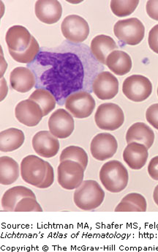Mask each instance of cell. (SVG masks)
<instances>
[{"instance_id": "cell-5", "label": "cell", "mask_w": 158, "mask_h": 252, "mask_svg": "<svg viewBox=\"0 0 158 252\" xmlns=\"http://www.w3.org/2000/svg\"><path fill=\"white\" fill-rule=\"evenodd\" d=\"M96 125L104 130H115L125 122V115L120 106L113 103L100 105L95 115Z\"/></svg>"}, {"instance_id": "cell-26", "label": "cell", "mask_w": 158, "mask_h": 252, "mask_svg": "<svg viewBox=\"0 0 158 252\" xmlns=\"http://www.w3.org/2000/svg\"><path fill=\"white\" fill-rule=\"evenodd\" d=\"M147 209L145 197L138 193H130L116 207L115 212H146Z\"/></svg>"}, {"instance_id": "cell-11", "label": "cell", "mask_w": 158, "mask_h": 252, "mask_svg": "<svg viewBox=\"0 0 158 252\" xmlns=\"http://www.w3.org/2000/svg\"><path fill=\"white\" fill-rule=\"evenodd\" d=\"M118 148L117 139L111 133H100L96 135L91 142L90 151L96 160L103 161L115 155Z\"/></svg>"}, {"instance_id": "cell-19", "label": "cell", "mask_w": 158, "mask_h": 252, "mask_svg": "<svg viewBox=\"0 0 158 252\" xmlns=\"http://www.w3.org/2000/svg\"><path fill=\"white\" fill-rule=\"evenodd\" d=\"M11 88L22 94L31 91L36 83L35 76L31 70L25 67H17L10 75Z\"/></svg>"}, {"instance_id": "cell-15", "label": "cell", "mask_w": 158, "mask_h": 252, "mask_svg": "<svg viewBox=\"0 0 158 252\" xmlns=\"http://www.w3.org/2000/svg\"><path fill=\"white\" fill-rule=\"evenodd\" d=\"M32 147L37 155L49 158L57 156L60 145L58 139L50 131L41 130L33 136Z\"/></svg>"}, {"instance_id": "cell-25", "label": "cell", "mask_w": 158, "mask_h": 252, "mask_svg": "<svg viewBox=\"0 0 158 252\" xmlns=\"http://www.w3.org/2000/svg\"><path fill=\"white\" fill-rule=\"evenodd\" d=\"M21 174L19 163L9 157L0 158V184L9 186L14 184Z\"/></svg>"}, {"instance_id": "cell-32", "label": "cell", "mask_w": 158, "mask_h": 252, "mask_svg": "<svg viewBox=\"0 0 158 252\" xmlns=\"http://www.w3.org/2000/svg\"><path fill=\"white\" fill-rule=\"evenodd\" d=\"M147 122L158 130V103L151 105L146 112Z\"/></svg>"}, {"instance_id": "cell-33", "label": "cell", "mask_w": 158, "mask_h": 252, "mask_svg": "<svg viewBox=\"0 0 158 252\" xmlns=\"http://www.w3.org/2000/svg\"><path fill=\"white\" fill-rule=\"evenodd\" d=\"M46 166H47V170H46V176L43 182L37 186V188L44 189L49 188L52 187L54 182V172L52 165L46 162Z\"/></svg>"}, {"instance_id": "cell-2", "label": "cell", "mask_w": 158, "mask_h": 252, "mask_svg": "<svg viewBox=\"0 0 158 252\" xmlns=\"http://www.w3.org/2000/svg\"><path fill=\"white\" fill-rule=\"evenodd\" d=\"M100 182L107 190L120 193L127 187L129 181L127 169L118 160L106 162L100 171Z\"/></svg>"}, {"instance_id": "cell-13", "label": "cell", "mask_w": 158, "mask_h": 252, "mask_svg": "<svg viewBox=\"0 0 158 252\" xmlns=\"http://www.w3.org/2000/svg\"><path fill=\"white\" fill-rule=\"evenodd\" d=\"M15 115L19 123L28 127L38 125L44 117L40 105L30 99L22 100L16 105Z\"/></svg>"}, {"instance_id": "cell-29", "label": "cell", "mask_w": 158, "mask_h": 252, "mask_svg": "<svg viewBox=\"0 0 158 252\" xmlns=\"http://www.w3.org/2000/svg\"><path fill=\"white\" fill-rule=\"evenodd\" d=\"M67 160L78 162L84 169L88 165V155L82 148L78 146H69L63 150L60 155V162Z\"/></svg>"}, {"instance_id": "cell-6", "label": "cell", "mask_w": 158, "mask_h": 252, "mask_svg": "<svg viewBox=\"0 0 158 252\" xmlns=\"http://www.w3.org/2000/svg\"><path fill=\"white\" fill-rule=\"evenodd\" d=\"M84 170L78 162L70 160L60 162L57 168V181L62 188L76 190L83 183Z\"/></svg>"}, {"instance_id": "cell-14", "label": "cell", "mask_w": 158, "mask_h": 252, "mask_svg": "<svg viewBox=\"0 0 158 252\" xmlns=\"http://www.w3.org/2000/svg\"><path fill=\"white\" fill-rule=\"evenodd\" d=\"M93 90L95 94L100 100L114 98L119 93L118 79L110 72H101L95 78Z\"/></svg>"}, {"instance_id": "cell-12", "label": "cell", "mask_w": 158, "mask_h": 252, "mask_svg": "<svg viewBox=\"0 0 158 252\" xmlns=\"http://www.w3.org/2000/svg\"><path fill=\"white\" fill-rule=\"evenodd\" d=\"M49 131L55 137L66 139L74 130V119L65 109H59L51 115L49 120Z\"/></svg>"}, {"instance_id": "cell-34", "label": "cell", "mask_w": 158, "mask_h": 252, "mask_svg": "<svg viewBox=\"0 0 158 252\" xmlns=\"http://www.w3.org/2000/svg\"><path fill=\"white\" fill-rule=\"evenodd\" d=\"M149 46L150 49L158 54V25H156L149 33Z\"/></svg>"}, {"instance_id": "cell-3", "label": "cell", "mask_w": 158, "mask_h": 252, "mask_svg": "<svg viewBox=\"0 0 158 252\" xmlns=\"http://www.w3.org/2000/svg\"><path fill=\"white\" fill-rule=\"evenodd\" d=\"M105 192L95 181H83L73 195L75 205L83 211H93L99 208L105 199Z\"/></svg>"}, {"instance_id": "cell-39", "label": "cell", "mask_w": 158, "mask_h": 252, "mask_svg": "<svg viewBox=\"0 0 158 252\" xmlns=\"http://www.w3.org/2000/svg\"></svg>"}, {"instance_id": "cell-9", "label": "cell", "mask_w": 158, "mask_h": 252, "mask_svg": "<svg viewBox=\"0 0 158 252\" xmlns=\"http://www.w3.org/2000/svg\"><path fill=\"white\" fill-rule=\"evenodd\" d=\"M21 175L27 184L37 187L46 176V161L37 156H27L21 163Z\"/></svg>"}, {"instance_id": "cell-1", "label": "cell", "mask_w": 158, "mask_h": 252, "mask_svg": "<svg viewBox=\"0 0 158 252\" xmlns=\"http://www.w3.org/2000/svg\"><path fill=\"white\" fill-rule=\"evenodd\" d=\"M34 70L42 86L58 100L82 88L85 77L82 61L70 52H40L34 62Z\"/></svg>"}, {"instance_id": "cell-35", "label": "cell", "mask_w": 158, "mask_h": 252, "mask_svg": "<svg viewBox=\"0 0 158 252\" xmlns=\"http://www.w3.org/2000/svg\"><path fill=\"white\" fill-rule=\"evenodd\" d=\"M146 9L147 14L151 19L158 21V1L150 0L147 1Z\"/></svg>"}, {"instance_id": "cell-18", "label": "cell", "mask_w": 158, "mask_h": 252, "mask_svg": "<svg viewBox=\"0 0 158 252\" xmlns=\"http://www.w3.org/2000/svg\"><path fill=\"white\" fill-rule=\"evenodd\" d=\"M32 37V36L25 27L15 25L6 33V43L9 50L22 52L30 46Z\"/></svg>"}, {"instance_id": "cell-30", "label": "cell", "mask_w": 158, "mask_h": 252, "mask_svg": "<svg viewBox=\"0 0 158 252\" xmlns=\"http://www.w3.org/2000/svg\"><path fill=\"white\" fill-rule=\"evenodd\" d=\"M139 1L138 0H132V1H118V0H113L111 1V9L113 13L118 17H124L132 14Z\"/></svg>"}, {"instance_id": "cell-16", "label": "cell", "mask_w": 158, "mask_h": 252, "mask_svg": "<svg viewBox=\"0 0 158 252\" xmlns=\"http://www.w3.org/2000/svg\"><path fill=\"white\" fill-rule=\"evenodd\" d=\"M34 10L37 19L47 25L57 23L63 13L61 4L56 0H39L35 3Z\"/></svg>"}, {"instance_id": "cell-7", "label": "cell", "mask_w": 158, "mask_h": 252, "mask_svg": "<svg viewBox=\"0 0 158 252\" xmlns=\"http://www.w3.org/2000/svg\"><path fill=\"white\" fill-rule=\"evenodd\" d=\"M123 94L133 102L147 100L153 92V85L148 78L141 75H132L123 82Z\"/></svg>"}, {"instance_id": "cell-31", "label": "cell", "mask_w": 158, "mask_h": 252, "mask_svg": "<svg viewBox=\"0 0 158 252\" xmlns=\"http://www.w3.org/2000/svg\"><path fill=\"white\" fill-rule=\"evenodd\" d=\"M14 211L15 212H43V209L37 199L32 197H26L18 202Z\"/></svg>"}, {"instance_id": "cell-28", "label": "cell", "mask_w": 158, "mask_h": 252, "mask_svg": "<svg viewBox=\"0 0 158 252\" xmlns=\"http://www.w3.org/2000/svg\"><path fill=\"white\" fill-rule=\"evenodd\" d=\"M9 53L12 58L16 62L28 64V63L33 62L37 58V55L40 53V46H39L38 42L32 36L31 43L26 50L22 52L9 50Z\"/></svg>"}, {"instance_id": "cell-20", "label": "cell", "mask_w": 158, "mask_h": 252, "mask_svg": "<svg viewBox=\"0 0 158 252\" xmlns=\"http://www.w3.org/2000/svg\"><path fill=\"white\" fill-rule=\"evenodd\" d=\"M127 144L131 142L143 144L150 149L155 141V133L153 129L144 123H135L130 126L126 133Z\"/></svg>"}, {"instance_id": "cell-8", "label": "cell", "mask_w": 158, "mask_h": 252, "mask_svg": "<svg viewBox=\"0 0 158 252\" xmlns=\"http://www.w3.org/2000/svg\"><path fill=\"white\" fill-rule=\"evenodd\" d=\"M95 106L94 97L86 91L70 94L65 100V109L72 116L79 119L89 118L93 114Z\"/></svg>"}, {"instance_id": "cell-4", "label": "cell", "mask_w": 158, "mask_h": 252, "mask_svg": "<svg viewBox=\"0 0 158 252\" xmlns=\"http://www.w3.org/2000/svg\"><path fill=\"white\" fill-rule=\"evenodd\" d=\"M114 32L122 43L135 46L144 39L145 28L139 19L131 18L118 21L114 25Z\"/></svg>"}, {"instance_id": "cell-22", "label": "cell", "mask_w": 158, "mask_h": 252, "mask_svg": "<svg viewBox=\"0 0 158 252\" xmlns=\"http://www.w3.org/2000/svg\"><path fill=\"white\" fill-rule=\"evenodd\" d=\"M32 197L36 199L35 194L31 189L22 186L13 187L6 190L1 197V208L4 211H14L19 201L24 198Z\"/></svg>"}, {"instance_id": "cell-37", "label": "cell", "mask_w": 158, "mask_h": 252, "mask_svg": "<svg viewBox=\"0 0 158 252\" xmlns=\"http://www.w3.org/2000/svg\"><path fill=\"white\" fill-rule=\"evenodd\" d=\"M1 101H2L4 97L7 96V91H8L7 83L3 78H1Z\"/></svg>"}, {"instance_id": "cell-38", "label": "cell", "mask_w": 158, "mask_h": 252, "mask_svg": "<svg viewBox=\"0 0 158 252\" xmlns=\"http://www.w3.org/2000/svg\"><path fill=\"white\" fill-rule=\"evenodd\" d=\"M153 199L155 202L158 206V185L155 189L154 192H153Z\"/></svg>"}, {"instance_id": "cell-17", "label": "cell", "mask_w": 158, "mask_h": 252, "mask_svg": "<svg viewBox=\"0 0 158 252\" xmlns=\"http://www.w3.org/2000/svg\"><path fill=\"white\" fill-rule=\"evenodd\" d=\"M149 157L148 148L143 144L129 143L123 152V159L130 169L139 170L145 166Z\"/></svg>"}, {"instance_id": "cell-27", "label": "cell", "mask_w": 158, "mask_h": 252, "mask_svg": "<svg viewBox=\"0 0 158 252\" xmlns=\"http://www.w3.org/2000/svg\"><path fill=\"white\" fill-rule=\"evenodd\" d=\"M30 100L38 103L43 112V116H46L52 112L56 107L55 97L52 93L46 89H37L31 94Z\"/></svg>"}, {"instance_id": "cell-10", "label": "cell", "mask_w": 158, "mask_h": 252, "mask_svg": "<svg viewBox=\"0 0 158 252\" xmlns=\"http://www.w3.org/2000/svg\"><path fill=\"white\" fill-rule=\"evenodd\" d=\"M62 32L67 40L73 43H82L90 34V27L85 19L78 15H70L63 20Z\"/></svg>"}, {"instance_id": "cell-36", "label": "cell", "mask_w": 158, "mask_h": 252, "mask_svg": "<svg viewBox=\"0 0 158 252\" xmlns=\"http://www.w3.org/2000/svg\"><path fill=\"white\" fill-rule=\"evenodd\" d=\"M148 173L154 181H158V156L153 158L148 165Z\"/></svg>"}, {"instance_id": "cell-21", "label": "cell", "mask_w": 158, "mask_h": 252, "mask_svg": "<svg viewBox=\"0 0 158 252\" xmlns=\"http://www.w3.org/2000/svg\"><path fill=\"white\" fill-rule=\"evenodd\" d=\"M118 48L114 39L105 34L97 35L91 42V51L99 62L106 64L108 55Z\"/></svg>"}, {"instance_id": "cell-24", "label": "cell", "mask_w": 158, "mask_h": 252, "mask_svg": "<svg viewBox=\"0 0 158 252\" xmlns=\"http://www.w3.org/2000/svg\"><path fill=\"white\" fill-rule=\"evenodd\" d=\"M25 140L22 130L15 127L6 129L0 133V151L4 153L16 151L22 146Z\"/></svg>"}, {"instance_id": "cell-23", "label": "cell", "mask_w": 158, "mask_h": 252, "mask_svg": "<svg viewBox=\"0 0 158 252\" xmlns=\"http://www.w3.org/2000/svg\"><path fill=\"white\" fill-rule=\"evenodd\" d=\"M106 65L115 74L124 76L131 70V58L123 51H114L107 58Z\"/></svg>"}]
</instances>
